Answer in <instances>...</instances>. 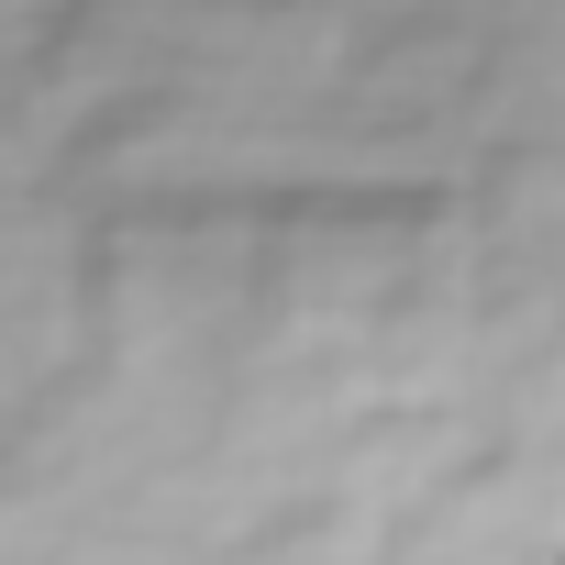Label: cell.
<instances>
[{
	"instance_id": "1",
	"label": "cell",
	"mask_w": 565,
	"mask_h": 565,
	"mask_svg": "<svg viewBox=\"0 0 565 565\" xmlns=\"http://www.w3.org/2000/svg\"><path fill=\"white\" fill-rule=\"evenodd\" d=\"M554 565H565V554H554Z\"/></svg>"
}]
</instances>
